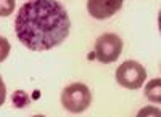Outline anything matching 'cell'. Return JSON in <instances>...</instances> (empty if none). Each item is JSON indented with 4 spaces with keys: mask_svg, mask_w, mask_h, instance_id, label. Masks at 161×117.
Wrapping results in <instances>:
<instances>
[{
    "mask_svg": "<svg viewBox=\"0 0 161 117\" xmlns=\"http://www.w3.org/2000/svg\"><path fill=\"white\" fill-rule=\"evenodd\" d=\"M147 79V71L137 61H124L116 69V80L121 87L136 90L143 85Z\"/></svg>",
    "mask_w": 161,
    "mask_h": 117,
    "instance_id": "cell-3",
    "label": "cell"
},
{
    "mask_svg": "<svg viewBox=\"0 0 161 117\" xmlns=\"http://www.w3.org/2000/svg\"><path fill=\"white\" fill-rule=\"evenodd\" d=\"M124 0H87V11L95 19H108L121 10Z\"/></svg>",
    "mask_w": 161,
    "mask_h": 117,
    "instance_id": "cell-5",
    "label": "cell"
},
{
    "mask_svg": "<svg viewBox=\"0 0 161 117\" xmlns=\"http://www.w3.org/2000/svg\"><path fill=\"white\" fill-rule=\"evenodd\" d=\"M147 114L159 115V111H158V109H155V108H147V109H143V111H140V112H139V115H140V117H143V115H147Z\"/></svg>",
    "mask_w": 161,
    "mask_h": 117,
    "instance_id": "cell-11",
    "label": "cell"
},
{
    "mask_svg": "<svg viewBox=\"0 0 161 117\" xmlns=\"http://www.w3.org/2000/svg\"><path fill=\"white\" fill-rule=\"evenodd\" d=\"M8 53H10V42L5 37H0V63L7 59Z\"/></svg>",
    "mask_w": 161,
    "mask_h": 117,
    "instance_id": "cell-9",
    "label": "cell"
},
{
    "mask_svg": "<svg viewBox=\"0 0 161 117\" xmlns=\"http://www.w3.org/2000/svg\"><path fill=\"white\" fill-rule=\"evenodd\" d=\"M5 98H7V88H5V84L2 80V77H0V106L5 103Z\"/></svg>",
    "mask_w": 161,
    "mask_h": 117,
    "instance_id": "cell-10",
    "label": "cell"
},
{
    "mask_svg": "<svg viewBox=\"0 0 161 117\" xmlns=\"http://www.w3.org/2000/svg\"><path fill=\"white\" fill-rule=\"evenodd\" d=\"M15 10V0H0V16H10Z\"/></svg>",
    "mask_w": 161,
    "mask_h": 117,
    "instance_id": "cell-8",
    "label": "cell"
},
{
    "mask_svg": "<svg viewBox=\"0 0 161 117\" xmlns=\"http://www.w3.org/2000/svg\"><path fill=\"white\" fill-rule=\"evenodd\" d=\"M159 87H161V80L159 79H155L152 82L147 84L145 87V95L150 101L153 103H159L161 101V95H159Z\"/></svg>",
    "mask_w": 161,
    "mask_h": 117,
    "instance_id": "cell-6",
    "label": "cell"
},
{
    "mask_svg": "<svg viewBox=\"0 0 161 117\" xmlns=\"http://www.w3.org/2000/svg\"><path fill=\"white\" fill-rule=\"evenodd\" d=\"M29 96L26 95L23 90H16L15 93H13L11 96V103L15 104V108H24V106H28L29 104Z\"/></svg>",
    "mask_w": 161,
    "mask_h": 117,
    "instance_id": "cell-7",
    "label": "cell"
},
{
    "mask_svg": "<svg viewBox=\"0 0 161 117\" xmlns=\"http://www.w3.org/2000/svg\"><path fill=\"white\" fill-rule=\"evenodd\" d=\"M123 50V40L116 34H103L95 42V56L100 63H113L119 58Z\"/></svg>",
    "mask_w": 161,
    "mask_h": 117,
    "instance_id": "cell-4",
    "label": "cell"
},
{
    "mask_svg": "<svg viewBox=\"0 0 161 117\" xmlns=\"http://www.w3.org/2000/svg\"><path fill=\"white\" fill-rule=\"evenodd\" d=\"M69 28L68 11L57 0H29L19 8L15 19L19 42L34 51L58 47L69 35Z\"/></svg>",
    "mask_w": 161,
    "mask_h": 117,
    "instance_id": "cell-1",
    "label": "cell"
},
{
    "mask_svg": "<svg viewBox=\"0 0 161 117\" xmlns=\"http://www.w3.org/2000/svg\"><path fill=\"white\" fill-rule=\"evenodd\" d=\"M92 95L84 84H71L61 92V104L69 112H82L90 106Z\"/></svg>",
    "mask_w": 161,
    "mask_h": 117,
    "instance_id": "cell-2",
    "label": "cell"
}]
</instances>
